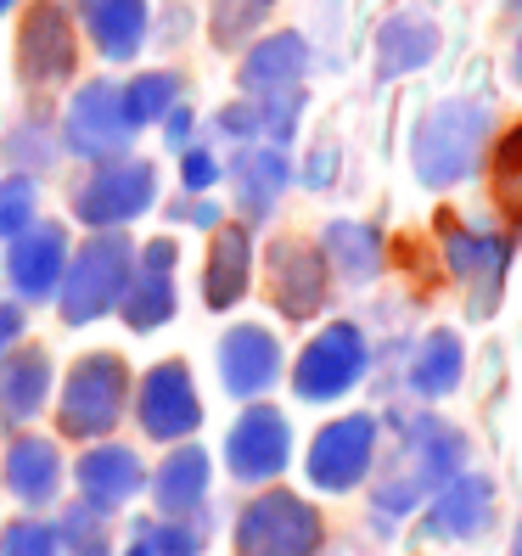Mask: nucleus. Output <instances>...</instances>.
<instances>
[{"mask_svg":"<svg viewBox=\"0 0 522 556\" xmlns=\"http://www.w3.org/2000/svg\"><path fill=\"white\" fill-rule=\"evenodd\" d=\"M488 511H495V483L483 472H455L449 483H438L428 529L444 534V540H472V534L488 529Z\"/></svg>","mask_w":522,"mask_h":556,"instance_id":"nucleus-8","label":"nucleus"},{"mask_svg":"<svg viewBox=\"0 0 522 556\" xmlns=\"http://www.w3.org/2000/svg\"><path fill=\"white\" fill-rule=\"evenodd\" d=\"M276 338L258 332V326H242V332L225 338V382H231V394H258V388L276 382Z\"/></svg>","mask_w":522,"mask_h":556,"instance_id":"nucleus-15","label":"nucleus"},{"mask_svg":"<svg viewBox=\"0 0 522 556\" xmlns=\"http://www.w3.org/2000/svg\"><path fill=\"white\" fill-rule=\"evenodd\" d=\"M237 186H242L247 214H265L276 203V191L287 186V157L281 152H247L237 163Z\"/></svg>","mask_w":522,"mask_h":556,"instance_id":"nucleus-23","label":"nucleus"},{"mask_svg":"<svg viewBox=\"0 0 522 556\" xmlns=\"http://www.w3.org/2000/svg\"><path fill=\"white\" fill-rule=\"evenodd\" d=\"M495 198L506 208H522V124L511 129V136L500 141V152H495Z\"/></svg>","mask_w":522,"mask_h":556,"instance_id":"nucleus-26","label":"nucleus"},{"mask_svg":"<svg viewBox=\"0 0 522 556\" xmlns=\"http://www.w3.org/2000/svg\"><path fill=\"white\" fill-rule=\"evenodd\" d=\"M124 96V118H129V129L136 124H152V118H163L175 108V96H180V79L175 74H141L129 90H118Z\"/></svg>","mask_w":522,"mask_h":556,"instance_id":"nucleus-24","label":"nucleus"},{"mask_svg":"<svg viewBox=\"0 0 522 556\" xmlns=\"http://www.w3.org/2000/svg\"><path fill=\"white\" fill-rule=\"evenodd\" d=\"M85 17H90V35L113 62L136 56L141 35H147V0H85Z\"/></svg>","mask_w":522,"mask_h":556,"instance_id":"nucleus-17","label":"nucleus"},{"mask_svg":"<svg viewBox=\"0 0 522 556\" xmlns=\"http://www.w3.org/2000/svg\"><path fill=\"white\" fill-rule=\"evenodd\" d=\"M326 253H332V265L348 281H371L382 270V237L371 225H354V219H338L332 231H326Z\"/></svg>","mask_w":522,"mask_h":556,"instance_id":"nucleus-20","label":"nucleus"},{"mask_svg":"<svg viewBox=\"0 0 522 556\" xmlns=\"http://www.w3.org/2000/svg\"><path fill=\"white\" fill-rule=\"evenodd\" d=\"M444 253H449V270L472 287V315H488L495 309V292H500V276L511 265V242L461 231V225H444Z\"/></svg>","mask_w":522,"mask_h":556,"instance_id":"nucleus-6","label":"nucleus"},{"mask_svg":"<svg viewBox=\"0 0 522 556\" xmlns=\"http://www.w3.org/2000/svg\"><path fill=\"white\" fill-rule=\"evenodd\" d=\"M433 51H438V23H433V17H421V12L387 17V23H382V35H377V62H382V74H387V79L416 74L421 62H433Z\"/></svg>","mask_w":522,"mask_h":556,"instance_id":"nucleus-13","label":"nucleus"},{"mask_svg":"<svg viewBox=\"0 0 522 556\" xmlns=\"http://www.w3.org/2000/svg\"><path fill=\"white\" fill-rule=\"evenodd\" d=\"M461 371H467L461 338H455V332H433L428 343H421V354L410 359V388H416V394H428V400H438V394H449V388L461 382Z\"/></svg>","mask_w":522,"mask_h":556,"instance_id":"nucleus-19","label":"nucleus"},{"mask_svg":"<svg viewBox=\"0 0 522 556\" xmlns=\"http://www.w3.org/2000/svg\"><path fill=\"white\" fill-rule=\"evenodd\" d=\"M237 545H242V556H315L320 551V517L292 495H265L242 517Z\"/></svg>","mask_w":522,"mask_h":556,"instance_id":"nucleus-3","label":"nucleus"},{"mask_svg":"<svg viewBox=\"0 0 522 556\" xmlns=\"http://www.w3.org/2000/svg\"><path fill=\"white\" fill-rule=\"evenodd\" d=\"M511 68H517V79H522V40H517V62H511Z\"/></svg>","mask_w":522,"mask_h":556,"instance_id":"nucleus-33","label":"nucleus"},{"mask_svg":"<svg viewBox=\"0 0 522 556\" xmlns=\"http://www.w3.org/2000/svg\"><path fill=\"white\" fill-rule=\"evenodd\" d=\"M270 287H276V304L287 315H315L326 299V265L320 253L298 248V242H281L270 253Z\"/></svg>","mask_w":522,"mask_h":556,"instance_id":"nucleus-11","label":"nucleus"},{"mask_svg":"<svg viewBox=\"0 0 522 556\" xmlns=\"http://www.w3.org/2000/svg\"><path fill=\"white\" fill-rule=\"evenodd\" d=\"M461 455H467V439H461V433L444 428V421L416 416V421H410L405 467L377 489V506H382V511H405V506H416L421 495H433L438 483H449L455 472H461Z\"/></svg>","mask_w":522,"mask_h":556,"instance_id":"nucleus-2","label":"nucleus"},{"mask_svg":"<svg viewBox=\"0 0 522 556\" xmlns=\"http://www.w3.org/2000/svg\"><path fill=\"white\" fill-rule=\"evenodd\" d=\"M371 450H377V421L371 416H343L332 421L315 450H309V478L320 489H354L371 467Z\"/></svg>","mask_w":522,"mask_h":556,"instance_id":"nucleus-5","label":"nucleus"},{"mask_svg":"<svg viewBox=\"0 0 522 556\" xmlns=\"http://www.w3.org/2000/svg\"><path fill=\"white\" fill-rule=\"evenodd\" d=\"M247 287V237L219 231L214 258H208V304H237Z\"/></svg>","mask_w":522,"mask_h":556,"instance_id":"nucleus-22","label":"nucleus"},{"mask_svg":"<svg viewBox=\"0 0 522 556\" xmlns=\"http://www.w3.org/2000/svg\"><path fill=\"white\" fill-rule=\"evenodd\" d=\"M231 467L242 478H276L287 467V421L276 410L242 416V428L231 433Z\"/></svg>","mask_w":522,"mask_h":556,"instance_id":"nucleus-12","label":"nucleus"},{"mask_svg":"<svg viewBox=\"0 0 522 556\" xmlns=\"http://www.w3.org/2000/svg\"><path fill=\"white\" fill-rule=\"evenodd\" d=\"M56 265H62V231H35L12 248V281L23 292H46L56 281Z\"/></svg>","mask_w":522,"mask_h":556,"instance_id":"nucleus-21","label":"nucleus"},{"mask_svg":"<svg viewBox=\"0 0 522 556\" xmlns=\"http://www.w3.org/2000/svg\"><path fill=\"white\" fill-rule=\"evenodd\" d=\"M366 371V338L354 326H326L298 359V394L304 400H338Z\"/></svg>","mask_w":522,"mask_h":556,"instance_id":"nucleus-4","label":"nucleus"},{"mask_svg":"<svg viewBox=\"0 0 522 556\" xmlns=\"http://www.w3.org/2000/svg\"><path fill=\"white\" fill-rule=\"evenodd\" d=\"M309 180L320 186V180H332V152H320L315 163H309Z\"/></svg>","mask_w":522,"mask_h":556,"instance_id":"nucleus-31","label":"nucleus"},{"mask_svg":"<svg viewBox=\"0 0 522 556\" xmlns=\"http://www.w3.org/2000/svg\"><path fill=\"white\" fill-rule=\"evenodd\" d=\"M214 175H219V163H214L208 152H191V157H186V186H191V191L214 186Z\"/></svg>","mask_w":522,"mask_h":556,"instance_id":"nucleus-30","label":"nucleus"},{"mask_svg":"<svg viewBox=\"0 0 522 556\" xmlns=\"http://www.w3.org/2000/svg\"><path fill=\"white\" fill-rule=\"evenodd\" d=\"M129 136V118H124V96L113 85H85L79 102H74V118H68V141L79 152H118Z\"/></svg>","mask_w":522,"mask_h":556,"instance_id":"nucleus-10","label":"nucleus"},{"mask_svg":"<svg viewBox=\"0 0 522 556\" xmlns=\"http://www.w3.org/2000/svg\"><path fill=\"white\" fill-rule=\"evenodd\" d=\"M298 108H304V96H298V90H281V96H270V108L258 113V124H265L276 141H287V136H292V118H298Z\"/></svg>","mask_w":522,"mask_h":556,"instance_id":"nucleus-29","label":"nucleus"},{"mask_svg":"<svg viewBox=\"0 0 522 556\" xmlns=\"http://www.w3.org/2000/svg\"><path fill=\"white\" fill-rule=\"evenodd\" d=\"M28 208H35V186H28V180H7V186H0V231H17V225L28 219Z\"/></svg>","mask_w":522,"mask_h":556,"instance_id":"nucleus-28","label":"nucleus"},{"mask_svg":"<svg viewBox=\"0 0 522 556\" xmlns=\"http://www.w3.org/2000/svg\"><path fill=\"white\" fill-rule=\"evenodd\" d=\"M152 203V163H113L79 191L85 219H129Z\"/></svg>","mask_w":522,"mask_h":556,"instance_id":"nucleus-9","label":"nucleus"},{"mask_svg":"<svg viewBox=\"0 0 522 556\" xmlns=\"http://www.w3.org/2000/svg\"><path fill=\"white\" fill-rule=\"evenodd\" d=\"M17 62H23V74L35 79V85L68 79V68H74V28H68V17H62L56 7H35V12L23 17Z\"/></svg>","mask_w":522,"mask_h":556,"instance_id":"nucleus-7","label":"nucleus"},{"mask_svg":"<svg viewBox=\"0 0 522 556\" xmlns=\"http://www.w3.org/2000/svg\"><path fill=\"white\" fill-rule=\"evenodd\" d=\"M0 7H7V0H0Z\"/></svg>","mask_w":522,"mask_h":556,"instance_id":"nucleus-34","label":"nucleus"},{"mask_svg":"<svg viewBox=\"0 0 522 556\" xmlns=\"http://www.w3.org/2000/svg\"><path fill=\"white\" fill-rule=\"evenodd\" d=\"M141 416L157 439H175V433H191L198 428V400H191V382L180 366H163L152 371L147 394H141Z\"/></svg>","mask_w":522,"mask_h":556,"instance_id":"nucleus-14","label":"nucleus"},{"mask_svg":"<svg viewBox=\"0 0 522 556\" xmlns=\"http://www.w3.org/2000/svg\"><path fill=\"white\" fill-rule=\"evenodd\" d=\"M488 136V108L478 102H444L416 129V175L421 186H455L472 175L478 147Z\"/></svg>","mask_w":522,"mask_h":556,"instance_id":"nucleus-1","label":"nucleus"},{"mask_svg":"<svg viewBox=\"0 0 522 556\" xmlns=\"http://www.w3.org/2000/svg\"><path fill=\"white\" fill-rule=\"evenodd\" d=\"M511 556H522V522H517V534H511Z\"/></svg>","mask_w":522,"mask_h":556,"instance_id":"nucleus-32","label":"nucleus"},{"mask_svg":"<svg viewBox=\"0 0 522 556\" xmlns=\"http://www.w3.org/2000/svg\"><path fill=\"white\" fill-rule=\"evenodd\" d=\"M124 270H129V248L124 242H102V248H90L85 258H79V270H74V287H68V309L74 315H90V309H102L113 292H118V281H124Z\"/></svg>","mask_w":522,"mask_h":556,"instance_id":"nucleus-16","label":"nucleus"},{"mask_svg":"<svg viewBox=\"0 0 522 556\" xmlns=\"http://www.w3.org/2000/svg\"><path fill=\"white\" fill-rule=\"evenodd\" d=\"M203 472H208L203 455H180V462L163 472V478H169V483H163V501H169V506H191L203 495Z\"/></svg>","mask_w":522,"mask_h":556,"instance_id":"nucleus-27","label":"nucleus"},{"mask_svg":"<svg viewBox=\"0 0 522 556\" xmlns=\"http://www.w3.org/2000/svg\"><path fill=\"white\" fill-rule=\"evenodd\" d=\"M270 7H276V0H214V40L219 46L247 40L253 28L270 17Z\"/></svg>","mask_w":522,"mask_h":556,"instance_id":"nucleus-25","label":"nucleus"},{"mask_svg":"<svg viewBox=\"0 0 522 556\" xmlns=\"http://www.w3.org/2000/svg\"><path fill=\"white\" fill-rule=\"evenodd\" d=\"M304 62H309V46L298 35H276L265 46H253V56L242 62V85L247 90H287L304 74Z\"/></svg>","mask_w":522,"mask_h":556,"instance_id":"nucleus-18","label":"nucleus"}]
</instances>
